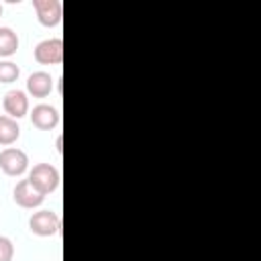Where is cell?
<instances>
[{
	"mask_svg": "<svg viewBox=\"0 0 261 261\" xmlns=\"http://www.w3.org/2000/svg\"><path fill=\"white\" fill-rule=\"evenodd\" d=\"M55 145H57V151L61 153V137H57V143H55Z\"/></svg>",
	"mask_w": 261,
	"mask_h": 261,
	"instance_id": "14",
	"label": "cell"
},
{
	"mask_svg": "<svg viewBox=\"0 0 261 261\" xmlns=\"http://www.w3.org/2000/svg\"><path fill=\"white\" fill-rule=\"evenodd\" d=\"M20 75V67L14 61H0V84H12Z\"/></svg>",
	"mask_w": 261,
	"mask_h": 261,
	"instance_id": "12",
	"label": "cell"
},
{
	"mask_svg": "<svg viewBox=\"0 0 261 261\" xmlns=\"http://www.w3.org/2000/svg\"><path fill=\"white\" fill-rule=\"evenodd\" d=\"M20 137V126L14 118L0 114V145L8 147L12 143H16V139Z\"/></svg>",
	"mask_w": 261,
	"mask_h": 261,
	"instance_id": "10",
	"label": "cell"
},
{
	"mask_svg": "<svg viewBox=\"0 0 261 261\" xmlns=\"http://www.w3.org/2000/svg\"><path fill=\"white\" fill-rule=\"evenodd\" d=\"M61 228V220L53 210H37L29 218V230L37 237H53Z\"/></svg>",
	"mask_w": 261,
	"mask_h": 261,
	"instance_id": "2",
	"label": "cell"
},
{
	"mask_svg": "<svg viewBox=\"0 0 261 261\" xmlns=\"http://www.w3.org/2000/svg\"><path fill=\"white\" fill-rule=\"evenodd\" d=\"M53 90V77L47 71H33L27 77V92L33 98H47Z\"/></svg>",
	"mask_w": 261,
	"mask_h": 261,
	"instance_id": "9",
	"label": "cell"
},
{
	"mask_svg": "<svg viewBox=\"0 0 261 261\" xmlns=\"http://www.w3.org/2000/svg\"><path fill=\"white\" fill-rule=\"evenodd\" d=\"M31 124L39 130H53L59 124V110L51 104H37L31 110Z\"/></svg>",
	"mask_w": 261,
	"mask_h": 261,
	"instance_id": "7",
	"label": "cell"
},
{
	"mask_svg": "<svg viewBox=\"0 0 261 261\" xmlns=\"http://www.w3.org/2000/svg\"><path fill=\"white\" fill-rule=\"evenodd\" d=\"M14 257V245L8 237L0 234V261H12Z\"/></svg>",
	"mask_w": 261,
	"mask_h": 261,
	"instance_id": "13",
	"label": "cell"
},
{
	"mask_svg": "<svg viewBox=\"0 0 261 261\" xmlns=\"http://www.w3.org/2000/svg\"><path fill=\"white\" fill-rule=\"evenodd\" d=\"M0 16H2V4H0Z\"/></svg>",
	"mask_w": 261,
	"mask_h": 261,
	"instance_id": "15",
	"label": "cell"
},
{
	"mask_svg": "<svg viewBox=\"0 0 261 261\" xmlns=\"http://www.w3.org/2000/svg\"><path fill=\"white\" fill-rule=\"evenodd\" d=\"M2 106H4L6 116L18 120L29 114V96L22 90H8L2 98Z\"/></svg>",
	"mask_w": 261,
	"mask_h": 261,
	"instance_id": "8",
	"label": "cell"
},
{
	"mask_svg": "<svg viewBox=\"0 0 261 261\" xmlns=\"http://www.w3.org/2000/svg\"><path fill=\"white\" fill-rule=\"evenodd\" d=\"M18 35L10 27H0V57H10L18 51Z\"/></svg>",
	"mask_w": 261,
	"mask_h": 261,
	"instance_id": "11",
	"label": "cell"
},
{
	"mask_svg": "<svg viewBox=\"0 0 261 261\" xmlns=\"http://www.w3.org/2000/svg\"><path fill=\"white\" fill-rule=\"evenodd\" d=\"M12 198H14V202H16L20 208H27V210H33V208L41 206L43 200H45V196L29 181V177H27V179H20V181L14 186Z\"/></svg>",
	"mask_w": 261,
	"mask_h": 261,
	"instance_id": "5",
	"label": "cell"
},
{
	"mask_svg": "<svg viewBox=\"0 0 261 261\" xmlns=\"http://www.w3.org/2000/svg\"><path fill=\"white\" fill-rule=\"evenodd\" d=\"M35 61L41 65H57L63 61V41L45 39L35 47Z\"/></svg>",
	"mask_w": 261,
	"mask_h": 261,
	"instance_id": "4",
	"label": "cell"
},
{
	"mask_svg": "<svg viewBox=\"0 0 261 261\" xmlns=\"http://www.w3.org/2000/svg\"><path fill=\"white\" fill-rule=\"evenodd\" d=\"M0 169L10 175V177H18L29 169V157L22 149L16 147H6L0 151Z\"/></svg>",
	"mask_w": 261,
	"mask_h": 261,
	"instance_id": "3",
	"label": "cell"
},
{
	"mask_svg": "<svg viewBox=\"0 0 261 261\" xmlns=\"http://www.w3.org/2000/svg\"><path fill=\"white\" fill-rule=\"evenodd\" d=\"M33 8L43 27H57L61 22L63 6L59 0H33Z\"/></svg>",
	"mask_w": 261,
	"mask_h": 261,
	"instance_id": "6",
	"label": "cell"
},
{
	"mask_svg": "<svg viewBox=\"0 0 261 261\" xmlns=\"http://www.w3.org/2000/svg\"><path fill=\"white\" fill-rule=\"evenodd\" d=\"M29 181L43 194H51L57 190L59 186V169L51 163H37L33 165V169L29 171Z\"/></svg>",
	"mask_w": 261,
	"mask_h": 261,
	"instance_id": "1",
	"label": "cell"
}]
</instances>
